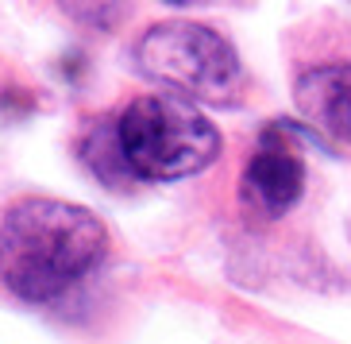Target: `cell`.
Wrapping results in <instances>:
<instances>
[{"label":"cell","mask_w":351,"mask_h":344,"mask_svg":"<svg viewBox=\"0 0 351 344\" xmlns=\"http://www.w3.org/2000/svg\"><path fill=\"white\" fill-rule=\"evenodd\" d=\"M108 232L93 209L58 198H20L0 217V282L20 302L47 306L101 267Z\"/></svg>","instance_id":"obj_1"},{"label":"cell","mask_w":351,"mask_h":344,"mask_svg":"<svg viewBox=\"0 0 351 344\" xmlns=\"http://www.w3.org/2000/svg\"><path fill=\"white\" fill-rule=\"evenodd\" d=\"M116 139L132 178L178 182L213 167L220 132L193 101L178 93H143L116 116Z\"/></svg>","instance_id":"obj_2"},{"label":"cell","mask_w":351,"mask_h":344,"mask_svg":"<svg viewBox=\"0 0 351 344\" xmlns=\"http://www.w3.org/2000/svg\"><path fill=\"white\" fill-rule=\"evenodd\" d=\"M135 62L143 78L193 104H232L243 89L236 47L217 27L197 20H162L147 27L135 43Z\"/></svg>","instance_id":"obj_3"},{"label":"cell","mask_w":351,"mask_h":344,"mask_svg":"<svg viewBox=\"0 0 351 344\" xmlns=\"http://www.w3.org/2000/svg\"><path fill=\"white\" fill-rule=\"evenodd\" d=\"M301 190H305V159L286 128L270 124L243 167V198L263 217H282L298 205Z\"/></svg>","instance_id":"obj_4"},{"label":"cell","mask_w":351,"mask_h":344,"mask_svg":"<svg viewBox=\"0 0 351 344\" xmlns=\"http://www.w3.org/2000/svg\"><path fill=\"white\" fill-rule=\"evenodd\" d=\"M298 113L332 144L351 147V62L313 66L293 85Z\"/></svg>","instance_id":"obj_5"}]
</instances>
